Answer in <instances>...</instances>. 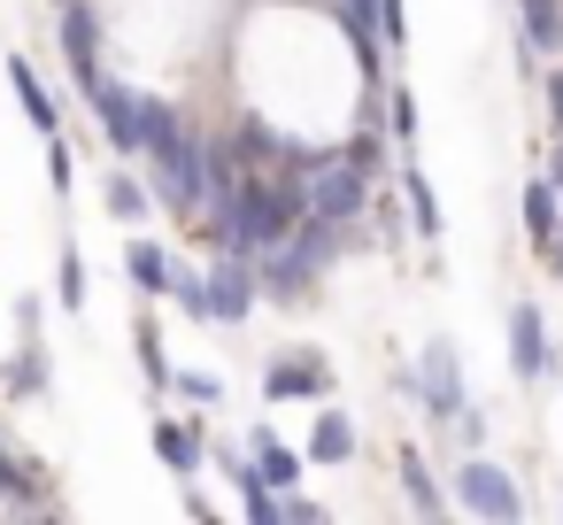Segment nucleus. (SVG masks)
<instances>
[{"instance_id":"f257e3e1","label":"nucleus","mask_w":563,"mask_h":525,"mask_svg":"<svg viewBox=\"0 0 563 525\" xmlns=\"http://www.w3.org/2000/svg\"><path fill=\"white\" fill-rule=\"evenodd\" d=\"M301 217H309V209H301V194H294L286 178H247L224 209H209V240H217V248H240V255H271V248L294 240Z\"/></svg>"},{"instance_id":"f03ea898","label":"nucleus","mask_w":563,"mask_h":525,"mask_svg":"<svg viewBox=\"0 0 563 525\" xmlns=\"http://www.w3.org/2000/svg\"><path fill=\"white\" fill-rule=\"evenodd\" d=\"M363 201H371V171H363V155H355V147L309 155V171H301V209L355 225V217H363Z\"/></svg>"},{"instance_id":"7ed1b4c3","label":"nucleus","mask_w":563,"mask_h":525,"mask_svg":"<svg viewBox=\"0 0 563 525\" xmlns=\"http://www.w3.org/2000/svg\"><path fill=\"white\" fill-rule=\"evenodd\" d=\"M155 201H163L170 217H201V209H209V147H201L194 132H170V140L155 147Z\"/></svg>"},{"instance_id":"20e7f679","label":"nucleus","mask_w":563,"mask_h":525,"mask_svg":"<svg viewBox=\"0 0 563 525\" xmlns=\"http://www.w3.org/2000/svg\"><path fill=\"white\" fill-rule=\"evenodd\" d=\"M455 502H463L471 517H494V525L525 517V494H517V479H509L501 463H486V456H463V471H455Z\"/></svg>"},{"instance_id":"39448f33","label":"nucleus","mask_w":563,"mask_h":525,"mask_svg":"<svg viewBox=\"0 0 563 525\" xmlns=\"http://www.w3.org/2000/svg\"><path fill=\"white\" fill-rule=\"evenodd\" d=\"M86 101H93V117H101V140H109L117 155H147V94H132V86L101 78Z\"/></svg>"},{"instance_id":"423d86ee","label":"nucleus","mask_w":563,"mask_h":525,"mask_svg":"<svg viewBox=\"0 0 563 525\" xmlns=\"http://www.w3.org/2000/svg\"><path fill=\"white\" fill-rule=\"evenodd\" d=\"M417 402L432 417H463V363H455V340H424V363H417Z\"/></svg>"},{"instance_id":"0eeeda50","label":"nucleus","mask_w":563,"mask_h":525,"mask_svg":"<svg viewBox=\"0 0 563 525\" xmlns=\"http://www.w3.org/2000/svg\"><path fill=\"white\" fill-rule=\"evenodd\" d=\"M255 294H263V271H255V255L224 248V263L209 271V302H217V325H240V317L255 309Z\"/></svg>"},{"instance_id":"6e6552de","label":"nucleus","mask_w":563,"mask_h":525,"mask_svg":"<svg viewBox=\"0 0 563 525\" xmlns=\"http://www.w3.org/2000/svg\"><path fill=\"white\" fill-rule=\"evenodd\" d=\"M340 9V24H347V47H355V63H363V86H386V24H378V0H332Z\"/></svg>"},{"instance_id":"1a4fd4ad","label":"nucleus","mask_w":563,"mask_h":525,"mask_svg":"<svg viewBox=\"0 0 563 525\" xmlns=\"http://www.w3.org/2000/svg\"><path fill=\"white\" fill-rule=\"evenodd\" d=\"M63 63H70V78L86 94L101 86V17L86 9V0H63Z\"/></svg>"},{"instance_id":"9d476101","label":"nucleus","mask_w":563,"mask_h":525,"mask_svg":"<svg viewBox=\"0 0 563 525\" xmlns=\"http://www.w3.org/2000/svg\"><path fill=\"white\" fill-rule=\"evenodd\" d=\"M263 394H271V402H301V394L324 402V394H332V363H324V356H278V363L263 371Z\"/></svg>"},{"instance_id":"9b49d317","label":"nucleus","mask_w":563,"mask_h":525,"mask_svg":"<svg viewBox=\"0 0 563 525\" xmlns=\"http://www.w3.org/2000/svg\"><path fill=\"white\" fill-rule=\"evenodd\" d=\"M147 440H155V456H163L178 479H201V456H209L201 417H155V425H147Z\"/></svg>"},{"instance_id":"f8f14e48","label":"nucleus","mask_w":563,"mask_h":525,"mask_svg":"<svg viewBox=\"0 0 563 525\" xmlns=\"http://www.w3.org/2000/svg\"><path fill=\"white\" fill-rule=\"evenodd\" d=\"M509 363H517V379H548V371H555V356H548V325H540L532 302L509 309Z\"/></svg>"},{"instance_id":"ddd939ff","label":"nucleus","mask_w":563,"mask_h":525,"mask_svg":"<svg viewBox=\"0 0 563 525\" xmlns=\"http://www.w3.org/2000/svg\"><path fill=\"white\" fill-rule=\"evenodd\" d=\"M9 86H16V101H24V117H32V132H63V101H55V94L40 86V70H32L24 55L9 63Z\"/></svg>"},{"instance_id":"4468645a","label":"nucleus","mask_w":563,"mask_h":525,"mask_svg":"<svg viewBox=\"0 0 563 525\" xmlns=\"http://www.w3.org/2000/svg\"><path fill=\"white\" fill-rule=\"evenodd\" d=\"M555 194H563L555 178H532V186H525V232H532V248H540V255H548V248H555V232H563V201H555Z\"/></svg>"},{"instance_id":"2eb2a0df","label":"nucleus","mask_w":563,"mask_h":525,"mask_svg":"<svg viewBox=\"0 0 563 525\" xmlns=\"http://www.w3.org/2000/svg\"><path fill=\"white\" fill-rule=\"evenodd\" d=\"M363 440H355V417H340V409H324L317 417V433H309V463H347Z\"/></svg>"},{"instance_id":"dca6fc26","label":"nucleus","mask_w":563,"mask_h":525,"mask_svg":"<svg viewBox=\"0 0 563 525\" xmlns=\"http://www.w3.org/2000/svg\"><path fill=\"white\" fill-rule=\"evenodd\" d=\"M255 463H263V479H271L278 494H294V486H301V456H294L271 425H255Z\"/></svg>"},{"instance_id":"f3484780","label":"nucleus","mask_w":563,"mask_h":525,"mask_svg":"<svg viewBox=\"0 0 563 525\" xmlns=\"http://www.w3.org/2000/svg\"><path fill=\"white\" fill-rule=\"evenodd\" d=\"M517 9H525V47L555 55L563 47V0H517Z\"/></svg>"},{"instance_id":"a211bd4d","label":"nucleus","mask_w":563,"mask_h":525,"mask_svg":"<svg viewBox=\"0 0 563 525\" xmlns=\"http://www.w3.org/2000/svg\"><path fill=\"white\" fill-rule=\"evenodd\" d=\"M0 386H9V394H24V402H32V394H47V356H40V340H32V332H24V348L9 356Z\"/></svg>"},{"instance_id":"6ab92c4d","label":"nucleus","mask_w":563,"mask_h":525,"mask_svg":"<svg viewBox=\"0 0 563 525\" xmlns=\"http://www.w3.org/2000/svg\"><path fill=\"white\" fill-rule=\"evenodd\" d=\"M124 271H132V286H147V294H170V271H178V263H170L155 240H132V248H124Z\"/></svg>"},{"instance_id":"aec40b11","label":"nucleus","mask_w":563,"mask_h":525,"mask_svg":"<svg viewBox=\"0 0 563 525\" xmlns=\"http://www.w3.org/2000/svg\"><path fill=\"white\" fill-rule=\"evenodd\" d=\"M147 209H155V186H147V178H132V171H109V217L140 225Z\"/></svg>"},{"instance_id":"412c9836","label":"nucleus","mask_w":563,"mask_h":525,"mask_svg":"<svg viewBox=\"0 0 563 525\" xmlns=\"http://www.w3.org/2000/svg\"><path fill=\"white\" fill-rule=\"evenodd\" d=\"M401 494H409V510H424V517H440V510H448V494L432 486V471H424V456H417V448H401Z\"/></svg>"},{"instance_id":"4be33fe9","label":"nucleus","mask_w":563,"mask_h":525,"mask_svg":"<svg viewBox=\"0 0 563 525\" xmlns=\"http://www.w3.org/2000/svg\"><path fill=\"white\" fill-rule=\"evenodd\" d=\"M401 201H409V225L424 232V248L440 240V201H432V186H424V171H401Z\"/></svg>"},{"instance_id":"5701e85b","label":"nucleus","mask_w":563,"mask_h":525,"mask_svg":"<svg viewBox=\"0 0 563 525\" xmlns=\"http://www.w3.org/2000/svg\"><path fill=\"white\" fill-rule=\"evenodd\" d=\"M132 348H140V371H147V386H170L178 371H170V356H163V332H155V317H140L132 325Z\"/></svg>"},{"instance_id":"b1692460","label":"nucleus","mask_w":563,"mask_h":525,"mask_svg":"<svg viewBox=\"0 0 563 525\" xmlns=\"http://www.w3.org/2000/svg\"><path fill=\"white\" fill-rule=\"evenodd\" d=\"M170 302H178L186 317H217V302H209V278H201V271H186V263L170 271Z\"/></svg>"},{"instance_id":"393cba45","label":"nucleus","mask_w":563,"mask_h":525,"mask_svg":"<svg viewBox=\"0 0 563 525\" xmlns=\"http://www.w3.org/2000/svg\"><path fill=\"white\" fill-rule=\"evenodd\" d=\"M63 309H86V255L78 248H63V294H55Z\"/></svg>"},{"instance_id":"a878e982","label":"nucleus","mask_w":563,"mask_h":525,"mask_svg":"<svg viewBox=\"0 0 563 525\" xmlns=\"http://www.w3.org/2000/svg\"><path fill=\"white\" fill-rule=\"evenodd\" d=\"M170 132H186V124H178V109H170V101H155V94H147V155H155V147H163V140H170Z\"/></svg>"},{"instance_id":"bb28decb","label":"nucleus","mask_w":563,"mask_h":525,"mask_svg":"<svg viewBox=\"0 0 563 525\" xmlns=\"http://www.w3.org/2000/svg\"><path fill=\"white\" fill-rule=\"evenodd\" d=\"M70 178H78V171H70V147H63V132H47V186L70 194Z\"/></svg>"},{"instance_id":"cd10ccee","label":"nucleus","mask_w":563,"mask_h":525,"mask_svg":"<svg viewBox=\"0 0 563 525\" xmlns=\"http://www.w3.org/2000/svg\"><path fill=\"white\" fill-rule=\"evenodd\" d=\"M347 147H355V155H363V171H371V178H378V171H386V132H355V140H347Z\"/></svg>"},{"instance_id":"c85d7f7f","label":"nucleus","mask_w":563,"mask_h":525,"mask_svg":"<svg viewBox=\"0 0 563 525\" xmlns=\"http://www.w3.org/2000/svg\"><path fill=\"white\" fill-rule=\"evenodd\" d=\"M170 386H178V394H186V402H217V394H224V386H217V379H209V371H178V379H170Z\"/></svg>"},{"instance_id":"c756f323","label":"nucleus","mask_w":563,"mask_h":525,"mask_svg":"<svg viewBox=\"0 0 563 525\" xmlns=\"http://www.w3.org/2000/svg\"><path fill=\"white\" fill-rule=\"evenodd\" d=\"M378 24H386V47L409 40V17H401V0H378Z\"/></svg>"},{"instance_id":"7c9ffc66","label":"nucleus","mask_w":563,"mask_h":525,"mask_svg":"<svg viewBox=\"0 0 563 525\" xmlns=\"http://www.w3.org/2000/svg\"><path fill=\"white\" fill-rule=\"evenodd\" d=\"M286 525H324V510L309 494H286Z\"/></svg>"},{"instance_id":"2f4dec72","label":"nucleus","mask_w":563,"mask_h":525,"mask_svg":"<svg viewBox=\"0 0 563 525\" xmlns=\"http://www.w3.org/2000/svg\"><path fill=\"white\" fill-rule=\"evenodd\" d=\"M409 124H417V101L394 86V140H409Z\"/></svg>"},{"instance_id":"473e14b6","label":"nucleus","mask_w":563,"mask_h":525,"mask_svg":"<svg viewBox=\"0 0 563 525\" xmlns=\"http://www.w3.org/2000/svg\"><path fill=\"white\" fill-rule=\"evenodd\" d=\"M548 117H555V132H563V70L548 78Z\"/></svg>"},{"instance_id":"72a5a7b5","label":"nucleus","mask_w":563,"mask_h":525,"mask_svg":"<svg viewBox=\"0 0 563 525\" xmlns=\"http://www.w3.org/2000/svg\"><path fill=\"white\" fill-rule=\"evenodd\" d=\"M548 178L563 186V132H555V155H548Z\"/></svg>"},{"instance_id":"f704fd0d","label":"nucleus","mask_w":563,"mask_h":525,"mask_svg":"<svg viewBox=\"0 0 563 525\" xmlns=\"http://www.w3.org/2000/svg\"><path fill=\"white\" fill-rule=\"evenodd\" d=\"M548 271H555V278H563V232H555V248H548Z\"/></svg>"}]
</instances>
